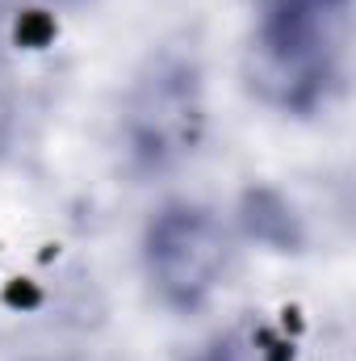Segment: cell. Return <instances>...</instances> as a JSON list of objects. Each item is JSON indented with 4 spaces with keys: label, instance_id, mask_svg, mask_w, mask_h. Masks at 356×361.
Returning a JSON list of instances; mask_svg holds the SVG:
<instances>
[{
    "label": "cell",
    "instance_id": "obj_3",
    "mask_svg": "<svg viewBox=\"0 0 356 361\" xmlns=\"http://www.w3.org/2000/svg\"><path fill=\"white\" fill-rule=\"evenodd\" d=\"M227 265H231V231L210 206L177 197L147 219L143 273L168 311L180 315L201 311L222 286Z\"/></svg>",
    "mask_w": 356,
    "mask_h": 361
},
{
    "label": "cell",
    "instance_id": "obj_6",
    "mask_svg": "<svg viewBox=\"0 0 356 361\" xmlns=\"http://www.w3.org/2000/svg\"><path fill=\"white\" fill-rule=\"evenodd\" d=\"M13 130H17V89H13V76L0 59V152L13 143Z\"/></svg>",
    "mask_w": 356,
    "mask_h": 361
},
{
    "label": "cell",
    "instance_id": "obj_2",
    "mask_svg": "<svg viewBox=\"0 0 356 361\" xmlns=\"http://www.w3.org/2000/svg\"><path fill=\"white\" fill-rule=\"evenodd\" d=\"M205 80L193 55L160 51L130 80L122 101V147L139 173H172L205 139Z\"/></svg>",
    "mask_w": 356,
    "mask_h": 361
},
{
    "label": "cell",
    "instance_id": "obj_4",
    "mask_svg": "<svg viewBox=\"0 0 356 361\" xmlns=\"http://www.w3.org/2000/svg\"><path fill=\"white\" fill-rule=\"evenodd\" d=\"M243 223H248V235L276 244V248H289L293 244V210L276 197V193H248V210H243Z\"/></svg>",
    "mask_w": 356,
    "mask_h": 361
},
{
    "label": "cell",
    "instance_id": "obj_5",
    "mask_svg": "<svg viewBox=\"0 0 356 361\" xmlns=\"http://www.w3.org/2000/svg\"><path fill=\"white\" fill-rule=\"evenodd\" d=\"M193 361H268V349L252 332H222L214 336Z\"/></svg>",
    "mask_w": 356,
    "mask_h": 361
},
{
    "label": "cell",
    "instance_id": "obj_1",
    "mask_svg": "<svg viewBox=\"0 0 356 361\" xmlns=\"http://www.w3.org/2000/svg\"><path fill=\"white\" fill-rule=\"evenodd\" d=\"M323 0H260L243 51V80L281 114H314L340 80L336 21Z\"/></svg>",
    "mask_w": 356,
    "mask_h": 361
}]
</instances>
